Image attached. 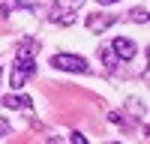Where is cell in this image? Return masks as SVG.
Instances as JSON below:
<instances>
[{"mask_svg": "<svg viewBox=\"0 0 150 144\" xmlns=\"http://www.w3.org/2000/svg\"><path fill=\"white\" fill-rule=\"evenodd\" d=\"M99 6H114V3H120V0H96Z\"/></svg>", "mask_w": 150, "mask_h": 144, "instance_id": "13", "label": "cell"}, {"mask_svg": "<svg viewBox=\"0 0 150 144\" xmlns=\"http://www.w3.org/2000/svg\"><path fill=\"white\" fill-rule=\"evenodd\" d=\"M48 144H66L63 138H48Z\"/></svg>", "mask_w": 150, "mask_h": 144, "instance_id": "14", "label": "cell"}, {"mask_svg": "<svg viewBox=\"0 0 150 144\" xmlns=\"http://www.w3.org/2000/svg\"><path fill=\"white\" fill-rule=\"evenodd\" d=\"M3 108H33V102H30V96H21V93H9V96H3Z\"/></svg>", "mask_w": 150, "mask_h": 144, "instance_id": "4", "label": "cell"}, {"mask_svg": "<svg viewBox=\"0 0 150 144\" xmlns=\"http://www.w3.org/2000/svg\"><path fill=\"white\" fill-rule=\"evenodd\" d=\"M117 18L114 15H105V12H96V15H87V30L90 33H105L111 24H114Z\"/></svg>", "mask_w": 150, "mask_h": 144, "instance_id": "3", "label": "cell"}, {"mask_svg": "<svg viewBox=\"0 0 150 144\" xmlns=\"http://www.w3.org/2000/svg\"><path fill=\"white\" fill-rule=\"evenodd\" d=\"M51 66H54V69H60V72H78V75L90 69L84 57H78V54H63V51L51 57Z\"/></svg>", "mask_w": 150, "mask_h": 144, "instance_id": "1", "label": "cell"}, {"mask_svg": "<svg viewBox=\"0 0 150 144\" xmlns=\"http://www.w3.org/2000/svg\"><path fill=\"white\" fill-rule=\"evenodd\" d=\"M111 51L117 54V60H132L135 51H138V45H135L129 36H117V39L111 42Z\"/></svg>", "mask_w": 150, "mask_h": 144, "instance_id": "2", "label": "cell"}, {"mask_svg": "<svg viewBox=\"0 0 150 144\" xmlns=\"http://www.w3.org/2000/svg\"><path fill=\"white\" fill-rule=\"evenodd\" d=\"M15 69L21 72V75H33V72H36V60L33 57H15Z\"/></svg>", "mask_w": 150, "mask_h": 144, "instance_id": "5", "label": "cell"}, {"mask_svg": "<svg viewBox=\"0 0 150 144\" xmlns=\"http://www.w3.org/2000/svg\"><path fill=\"white\" fill-rule=\"evenodd\" d=\"M69 141H72V144H87V141H84V135H81V132H72V135H69Z\"/></svg>", "mask_w": 150, "mask_h": 144, "instance_id": "12", "label": "cell"}, {"mask_svg": "<svg viewBox=\"0 0 150 144\" xmlns=\"http://www.w3.org/2000/svg\"><path fill=\"white\" fill-rule=\"evenodd\" d=\"M12 6H15V0H0V9H3L6 15H9V12H12Z\"/></svg>", "mask_w": 150, "mask_h": 144, "instance_id": "11", "label": "cell"}, {"mask_svg": "<svg viewBox=\"0 0 150 144\" xmlns=\"http://www.w3.org/2000/svg\"><path fill=\"white\" fill-rule=\"evenodd\" d=\"M129 21H135V24H147V9L141 6V9H132L129 12Z\"/></svg>", "mask_w": 150, "mask_h": 144, "instance_id": "8", "label": "cell"}, {"mask_svg": "<svg viewBox=\"0 0 150 144\" xmlns=\"http://www.w3.org/2000/svg\"><path fill=\"white\" fill-rule=\"evenodd\" d=\"M24 81H27V75H21L18 69H12V75H9V84H12V90H21V87H24Z\"/></svg>", "mask_w": 150, "mask_h": 144, "instance_id": "7", "label": "cell"}, {"mask_svg": "<svg viewBox=\"0 0 150 144\" xmlns=\"http://www.w3.org/2000/svg\"><path fill=\"white\" fill-rule=\"evenodd\" d=\"M111 144H120V141H111Z\"/></svg>", "mask_w": 150, "mask_h": 144, "instance_id": "16", "label": "cell"}, {"mask_svg": "<svg viewBox=\"0 0 150 144\" xmlns=\"http://www.w3.org/2000/svg\"><path fill=\"white\" fill-rule=\"evenodd\" d=\"M9 129H12V123H9L6 117H0V138H6V135H9Z\"/></svg>", "mask_w": 150, "mask_h": 144, "instance_id": "10", "label": "cell"}, {"mask_svg": "<svg viewBox=\"0 0 150 144\" xmlns=\"http://www.w3.org/2000/svg\"><path fill=\"white\" fill-rule=\"evenodd\" d=\"M33 51H36V42H33V39H24V42L18 45L15 57H33Z\"/></svg>", "mask_w": 150, "mask_h": 144, "instance_id": "6", "label": "cell"}, {"mask_svg": "<svg viewBox=\"0 0 150 144\" xmlns=\"http://www.w3.org/2000/svg\"><path fill=\"white\" fill-rule=\"evenodd\" d=\"M0 78H3V69H0Z\"/></svg>", "mask_w": 150, "mask_h": 144, "instance_id": "15", "label": "cell"}, {"mask_svg": "<svg viewBox=\"0 0 150 144\" xmlns=\"http://www.w3.org/2000/svg\"><path fill=\"white\" fill-rule=\"evenodd\" d=\"M102 60H105L108 66H114V63H117V54L111 51V48H102Z\"/></svg>", "mask_w": 150, "mask_h": 144, "instance_id": "9", "label": "cell"}]
</instances>
